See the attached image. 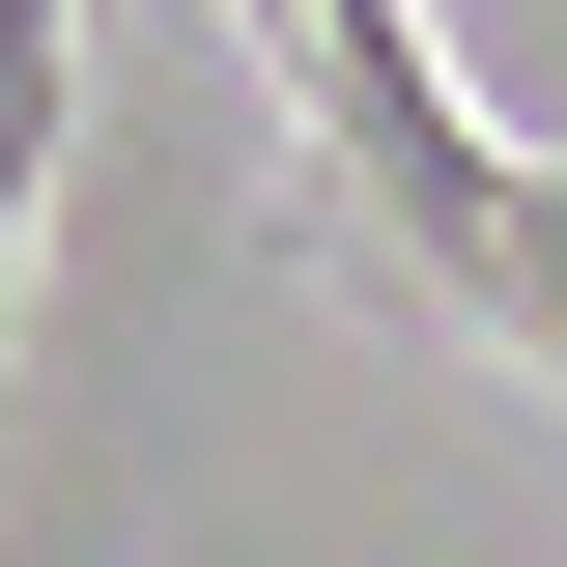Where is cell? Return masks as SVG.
Instances as JSON below:
<instances>
[{"mask_svg": "<svg viewBox=\"0 0 567 567\" xmlns=\"http://www.w3.org/2000/svg\"><path fill=\"white\" fill-rule=\"evenodd\" d=\"M29 199H58V142H0V312H29Z\"/></svg>", "mask_w": 567, "mask_h": 567, "instance_id": "cell-3", "label": "cell"}, {"mask_svg": "<svg viewBox=\"0 0 567 567\" xmlns=\"http://www.w3.org/2000/svg\"><path fill=\"white\" fill-rule=\"evenodd\" d=\"M284 114H312V227L341 256H398L425 312H511V171L539 142H483V85L425 58V0H312L284 29Z\"/></svg>", "mask_w": 567, "mask_h": 567, "instance_id": "cell-1", "label": "cell"}, {"mask_svg": "<svg viewBox=\"0 0 567 567\" xmlns=\"http://www.w3.org/2000/svg\"><path fill=\"white\" fill-rule=\"evenodd\" d=\"M483 341H539V369H567V142L511 171V312H483Z\"/></svg>", "mask_w": 567, "mask_h": 567, "instance_id": "cell-2", "label": "cell"}]
</instances>
